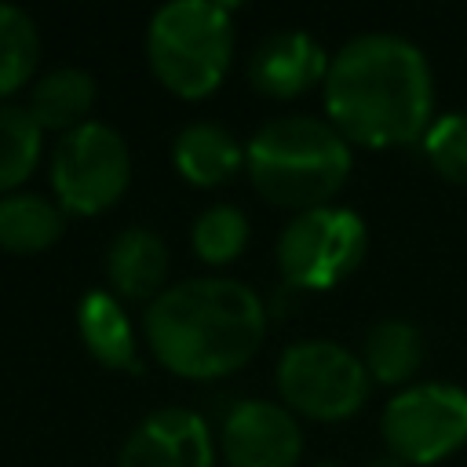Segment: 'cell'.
Wrapping results in <instances>:
<instances>
[{
  "mask_svg": "<svg viewBox=\"0 0 467 467\" xmlns=\"http://www.w3.org/2000/svg\"><path fill=\"white\" fill-rule=\"evenodd\" d=\"M328 124L372 150L423 139L434 113V77L427 55L394 33H361L328 62Z\"/></svg>",
  "mask_w": 467,
  "mask_h": 467,
  "instance_id": "obj_1",
  "label": "cell"
},
{
  "mask_svg": "<svg viewBox=\"0 0 467 467\" xmlns=\"http://www.w3.org/2000/svg\"><path fill=\"white\" fill-rule=\"evenodd\" d=\"M153 358L186 379H219L248 365L266 332V310L252 285L234 277H190L150 299L142 314Z\"/></svg>",
  "mask_w": 467,
  "mask_h": 467,
  "instance_id": "obj_2",
  "label": "cell"
},
{
  "mask_svg": "<svg viewBox=\"0 0 467 467\" xmlns=\"http://www.w3.org/2000/svg\"><path fill=\"white\" fill-rule=\"evenodd\" d=\"M244 168L255 193L288 212L325 208L347 182L354 157L350 142L310 113L266 120L244 146Z\"/></svg>",
  "mask_w": 467,
  "mask_h": 467,
  "instance_id": "obj_3",
  "label": "cell"
},
{
  "mask_svg": "<svg viewBox=\"0 0 467 467\" xmlns=\"http://www.w3.org/2000/svg\"><path fill=\"white\" fill-rule=\"evenodd\" d=\"M153 77L179 99L212 95L234 58V11L219 0H171L146 26Z\"/></svg>",
  "mask_w": 467,
  "mask_h": 467,
  "instance_id": "obj_4",
  "label": "cell"
},
{
  "mask_svg": "<svg viewBox=\"0 0 467 467\" xmlns=\"http://www.w3.org/2000/svg\"><path fill=\"white\" fill-rule=\"evenodd\" d=\"M277 394L285 409L336 423L354 416L368 398L365 361L332 339H299L277 358Z\"/></svg>",
  "mask_w": 467,
  "mask_h": 467,
  "instance_id": "obj_5",
  "label": "cell"
},
{
  "mask_svg": "<svg viewBox=\"0 0 467 467\" xmlns=\"http://www.w3.org/2000/svg\"><path fill=\"white\" fill-rule=\"evenodd\" d=\"M368 252V226L350 208H310L277 237V270L292 288L321 292L347 281Z\"/></svg>",
  "mask_w": 467,
  "mask_h": 467,
  "instance_id": "obj_6",
  "label": "cell"
},
{
  "mask_svg": "<svg viewBox=\"0 0 467 467\" xmlns=\"http://www.w3.org/2000/svg\"><path fill=\"white\" fill-rule=\"evenodd\" d=\"M131 182V150L106 120L66 131L51 150V190L62 212L99 215L124 197Z\"/></svg>",
  "mask_w": 467,
  "mask_h": 467,
  "instance_id": "obj_7",
  "label": "cell"
},
{
  "mask_svg": "<svg viewBox=\"0 0 467 467\" xmlns=\"http://www.w3.org/2000/svg\"><path fill=\"white\" fill-rule=\"evenodd\" d=\"M379 434L398 463H434L467 441V390L409 383L383 405Z\"/></svg>",
  "mask_w": 467,
  "mask_h": 467,
  "instance_id": "obj_8",
  "label": "cell"
},
{
  "mask_svg": "<svg viewBox=\"0 0 467 467\" xmlns=\"http://www.w3.org/2000/svg\"><path fill=\"white\" fill-rule=\"evenodd\" d=\"M219 452L226 467H296L303 456V431L292 409L248 398L226 412L219 427Z\"/></svg>",
  "mask_w": 467,
  "mask_h": 467,
  "instance_id": "obj_9",
  "label": "cell"
},
{
  "mask_svg": "<svg viewBox=\"0 0 467 467\" xmlns=\"http://www.w3.org/2000/svg\"><path fill=\"white\" fill-rule=\"evenodd\" d=\"M215 441L208 423L179 405L150 412L120 445L117 467H212Z\"/></svg>",
  "mask_w": 467,
  "mask_h": 467,
  "instance_id": "obj_10",
  "label": "cell"
},
{
  "mask_svg": "<svg viewBox=\"0 0 467 467\" xmlns=\"http://www.w3.org/2000/svg\"><path fill=\"white\" fill-rule=\"evenodd\" d=\"M325 47L303 29H277L263 36L248 58V80L270 99H296L328 77Z\"/></svg>",
  "mask_w": 467,
  "mask_h": 467,
  "instance_id": "obj_11",
  "label": "cell"
},
{
  "mask_svg": "<svg viewBox=\"0 0 467 467\" xmlns=\"http://www.w3.org/2000/svg\"><path fill=\"white\" fill-rule=\"evenodd\" d=\"M106 277L124 299H157L168 277V248L150 226L120 230L106 248Z\"/></svg>",
  "mask_w": 467,
  "mask_h": 467,
  "instance_id": "obj_12",
  "label": "cell"
},
{
  "mask_svg": "<svg viewBox=\"0 0 467 467\" xmlns=\"http://www.w3.org/2000/svg\"><path fill=\"white\" fill-rule=\"evenodd\" d=\"M171 161L179 175L193 186H223L244 168V146L215 120H193L186 124L171 142Z\"/></svg>",
  "mask_w": 467,
  "mask_h": 467,
  "instance_id": "obj_13",
  "label": "cell"
},
{
  "mask_svg": "<svg viewBox=\"0 0 467 467\" xmlns=\"http://www.w3.org/2000/svg\"><path fill=\"white\" fill-rule=\"evenodd\" d=\"M77 328L88 354L106 368H139V343L124 303L113 292L91 288L77 303Z\"/></svg>",
  "mask_w": 467,
  "mask_h": 467,
  "instance_id": "obj_14",
  "label": "cell"
},
{
  "mask_svg": "<svg viewBox=\"0 0 467 467\" xmlns=\"http://www.w3.org/2000/svg\"><path fill=\"white\" fill-rule=\"evenodd\" d=\"M95 106V80L91 73L77 66H55L29 88V113L44 131H73L88 124V113Z\"/></svg>",
  "mask_w": 467,
  "mask_h": 467,
  "instance_id": "obj_15",
  "label": "cell"
},
{
  "mask_svg": "<svg viewBox=\"0 0 467 467\" xmlns=\"http://www.w3.org/2000/svg\"><path fill=\"white\" fill-rule=\"evenodd\" d=\"M361 361L368 379L387 387H409V379L423 365V332L412 321L383 317L365 332Z\"/></svg>",
  "mask_w": 467,
  "mask_h": 467,
  "instance_id": "obj_16",
  "label": "cell"
},
{
  "mask_svg": "<svg viewBox=\"0 0 467 467\" xmlns=\"http://www.w3.org/2000/svg\"><path fill=\"white\" fill-rule=\"evenodd\" d=\"M66 230V212L58 201L40 193H4L0 197V248L4 252H44Z\"/></svg>",
  "mask_w": 467,
  "mask_h": 467,
  "instance_id": "obj_17",
  "label": "cell"
},
{
  "mask_svg": "<svg viewBox=\"0 0 467 467\" xmlns=\"http://www.w3.org/2000/svg\"><path fill=\"white\" fill-rule=\"evenodd\" d=\"M44 146V128L33 120V113L18 102H0V197L15 193L22 186Z\"/></svg>",
  "mask_w": 467,
  "mask_h": 467,
  "instance_id": "obj_18",
  "label": "cell"
},
{
  "mask_svg": "<svg viewBox=\"0 0 467 467\" xmlns=\"http://www.w3.org/2000/svg\"><path fill=\"white\" fill-rule=\"evenodd\" d=\"M36 58H40L36 22L22 7L0 4V99L29 84Z\"/></svg>",
  "mask_w": 467,
  "mask_h": 467,
  "instance_id": "obj_19",
  "label": "cell"
},
{
  "mask_svg": "<svg viewBox=\"0 0 467 467\" xmlns=\"http://www.w3.org/2000/svg\"><path fill=\"white\" fill-rule=\"evenodd\" d=\"M248 215L237 208V204H208L197 219H193V230H190V244H193V255L208 266H223V263H234L244 244H248Z\"/></svg>",
  "mask_w": 467,
  "mask_h": 467,
  "instance_id": "obj_20",
  "label": "cell"
},
{
  "mask_svg": "<svg viewBox=\"0 0 467 467\" xmlns=\"http://www.w3.org/2000/svg\"><path fill=\"white\" fill-rule=\"evenodd\" d=\"M423 153L441 179L467 186V113L456 109L434 117L423 131Z\"/></svg>",
  "mask_w": 467,
  "mask_h": 467,
  "instance_id": "obj_21",
  "label": "cell"
},
{
  "mask_svg": "<svg viewBox=\"0 0 467 467\" xmlns=\"http://www.w3.org/2000/svg\"><path fill=\"white\" fill-rule=\"evenodd\" d=\"M368 467H401V463H398V460H394V456L387 452V456H379V460H372Z\"/></svg>",
  "mask_w": 467,
  "mask_h": 467,
  "instance_id": "obj_22",
  "label": "cell"
},
{
  "mask_svg": "<svg viewBox=\"0 0 467 467\" xmlns=\"http://www.w3.org/2000/svg\"><path fill=\"white\" fill-rule=\"evenodd\" d=\"M314 467H343V463H328V460H325V463H314Z\"/></svg>",
  "mask_w": 467,
  "mask_h": 467,
  "instance_id": "obj_23",
  "label": "cell"
}]
</instances>
